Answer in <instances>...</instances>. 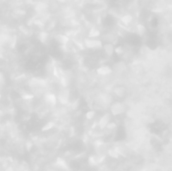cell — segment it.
<instances>
[{"instance_id":"cell-1","label":"cell","mask_w":172,"mask_h":171,"mask_svg":"<svg viewBox=\"0 0 172 171\" xmlns=\"http://www.w3.org/2000/svg\"><path fill=\"white\" fill-rule=\"evenodd\" d=\"M109 112L112 115V117L114 118H119L121 117L127 112V106L125 103H123L122 101H113V103L111 104L109 107Z\"/></svg>"},{"instance_id":"cell-2","label":"cell","mask_w":172,"mask_h":171,"mask_svg":"<svg viewBox=\"0 0 172 171\" xmlns=\"http://www.w3.org/2000/svg\"><path fill=\"white\" fill-rule=\"evenodd\" d=\"M84 46L89 50H102L104 46V41L102 38H90L86 37L84 39Z\"/></svg>"},{"instance_id":"cell-3","label":"cell","mask_w":172,"mask_h":171,"mask_svg":"<svg viewBox=\"0 0 172 171\" xmlns=\"http://www.w3.org/2000/svg\"><path fill=\"white\" fill-rule=\"evenodd\" d=\"M57 102L62 106H68L71 103V91L68 88H62L56 95Z\"/></svg>"},{"instance_id":"cell-4","label":"cell","mask_w":172,"mask_h":171,"mask_svg":"<svg viewBox=\"0 0 172 171\" xmlns=\"http://www.w3.org/2000/svg\"><path fill=\"white\" fill-rule=\"evenodd\" d=\"M107 159V155H102V154H92L88 157V164L91 167H97L102 163H104Z\"/></svg>"},{"instance_id":"cell-5","label":"cell","mask_w":172,"mask_h":171,"mask_svg":"<svg viewBox=\"0 0 172 171\" xmlns=\"http://www.w3.org/2000/svg\"><path fill=\"white\" fill-rule=\"evenodd\" d=\"M96 74L100 78H108L114 74V69L107 63H104V65H100L96 69Z\"/></svg>"},{"instance_id":"cell-6","label":"cell","mask_w":172,"mask_h":171,"mask_svg":"<svg viewBox=\"0 0 172 171\" xmlns=\"http://www.w3.org/2000/svg\"><path fill=\"white\" fill-rule=\"evenodd\" d=\"M112 115L110 114V112H105L104 114H102L99 117L98 121H97V124H98V127L100 130L104 131L106 129V127L109 125V123L112 122Z\"/></svg>"},{"instance_id":"cell-7","label":"cell","mask_w":172,"mask_h":171,"mask_svg":"<svg viewBox=\"0 0 172 171\" xmlns=\"http://www.w3.org/2000/svg\"><path fill=\"white\" fill-rule=\"evenodd\" d=\"M115 47L116 45L114 43H110V42H105L104 46H103V53H104L105 56L107 59H111L115 56Z\"/></svg>"},{"instance_id":"cell-8","label":"cell","mask_w":172,"mask_h":171,"mask_svg":"<svg viewBox=\"0 0 172 171\" xmlns=\"http://www.w3.org/2000/svg\"><path fill=\"white\" fill-rule=\"evenodd\" d=\"M113 95L114 97H116V99H118L119 101L121 99H124L127 95V89L124 86H116L113 88Z\"/></svg>"},{"instance_id":"cell-9","label":"cell","mask_w":172,"mask_h":171,"mask_svg":"<svg viewBox=\"0 0 172 171\" xmlns=\"http://www.w3.org/2000/svg\"><path fill=\"white\" fill-rule=\"evenodd\" d=\"M119 126H118V123L117 122H114L112 121L109 123V125L106 127V129L104 130V134H105V137L106 136H110V135H114L115 133L117 132V130H118Z\"/></svg>"},{"instance_id":"cell-10","label":"cell","mask_w":172,"mask_h":171,"mask_svg":"<svg viewBox=\"0 0 172 171\" xmlns=\"http://www.w3.org/2000/svg\"><path fill=\"white\" fill-rule=\"evenodd\" d=\"M44 102L47 105L50 106V107H53L56 106L57 103V97L56 94H53V93H47V94H45L44 96Z\"/></svg>"},{"instance_id":"cell-11","label":"cell","mask_w":172,"mask_h":171,"mask_svg":"<svg viewBox=\"0 0 172 171\" xmlns=\"http://www.w3.org/2000/svg\"><path fill=\"white\" fill-rule=\"evenodd\" d=\"M134 31L137 35L139 36H145L146 33H147V28L142 22H137L135 25H134Z\"/></svg>"},{"instance_id":"cell-12","label":"cell","mask_w":172,"mask_h":171,"mask_svg":"<svg viewBox=\"0 0 172 171\" xmlns=\"http://www.w3.org/2000/svg\"><path fill=\"white\" fill-rule=\"evenodd\" d=\"M107 157L113 159V160H118V159L121 157V156H120L118 150H117L116 147H115L114 145H112V146H109V148H108Z\"/></svg>"},{"instance_id":"cell-13","label":"cell","mask_w":172,"mask_h":171,"mask_svg":"<svg viewBox=\"0 0 172 171\" xmlns=\"http://www.w3.org/2000/svg\"><path fill=\"white\" fill-rule=\"evenodd\" d=\"M101 36H102V31L98 27L93 26L89 29L87 37H90V38H101Z\"/></svg>"},{"instance_id":"cell-14","label":"cell","mask_w":172,"mask_h":171,"mask_svg":"<svg viewBox=\"0 0 172 171\" xmlns=\"http://www.w3.org/2000/svg\"><path fill=\"white\" fill-rule=\"evenodd\" d=\"M97 116H98V114H97V111L96 110H94V109H90L89 111L86 112V114H85V119L87 121H95V119L97 118Z\"/></svg>"},{"instance_id":"cell-15","label":"cell","mask_w":172,"mask_h":171,"mask_svg":"<svg viewBox=\"0 0 172 171\" xmlns=\"http://www.w3.org/2000/svg\"><path fill=\"white\" fill-rule=\"evenodd\" d=\"M126 53V48L124 45H116V47H115V54H116L117 56H124V54Z\"/></svg>"},{"instance_id":"cell-16","label":"cell","mask_w":172,"mask_h":171,"mask_svg":"<svg viewBox=\"0 0 172 171\" xmlns=\"http://www.w3.org/2000/svg\"><path fill=\"white\" fill-rule=\"evenodd\" d=\"M171 126H172V123H171Z\"/></svg>"}]
</instances>
